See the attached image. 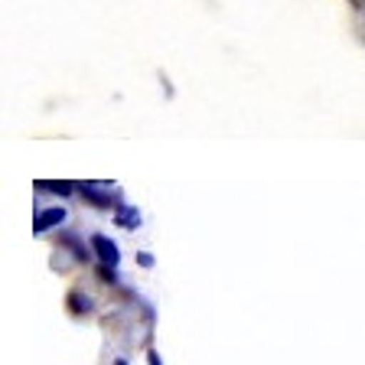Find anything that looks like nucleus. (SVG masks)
<instances>
[{
  "label": "nucleus",
  "mask_w": 365,
  "mask_h": 365,
  "mask_svg": "<svg viewBox=\"0 0 365 365\" xmlns=\"http://www.w3.org/2000/svg\"><path fill=\"white\" fill-rule=\"evenodd\" d=\"M114 365H128V362H124V359H118V362H114Z\"/></svg>",
  "instance_id": "6e6552de"
},
{
  "label": "nucleus",
  "mask_w": 365,
  "mask_h": 365,
  "mask_svg": "<svg viewBox=\"0 0 365 365\" xmlns=\"http://www.w3.org/2000/svg\"><path fill=\"white\" fill-rule=\"evenodd\" d=\"M147 359H150V365H160V356H157V352H150Z\"/></svg>",
  "instance_id": "0eeeda50"
},
{
  "label": "nucleus",
  "mask_w": 365,
  "mask_h": 365,
  "mask_svg": "<svg viewBox=\"0 0 365 365\" xmlns=\"http://www.w3.org/2000/svg\"><path fill=\"white\" fill-rule=\"evenodd\" d=\"M91 248H95V255H98L101 267H118L121 264V251H118V245H114L108 235H91Z\"/></svg>",
  "instance_id": "f257e3e1"
},
{
  "label": "nucleus",
  "mask_w": 365,
  "mask_h": 365,
  "mask_svg": "<svg viewBox=\"0 0 365 365\" xmlns=\"http://www.w3.org/2000/svg\"><path fill=\"white\" fill-rule=\"evenodd\" d=\"M66 209H59V205H53V209H43V212L33 219V232L36 235H43V232H49V228H56V225H62L66 222Z\"/></svg>",
  "instance_id": "f03ea898"
},
{
  "label": "nucleus",
  "mask_w": 365,
  "mask_h": 365,
  "mask_svg": "<svg viewBox=\"0 0 365 365\" xmlns=\"http://www.w3.org/2000/svg\"><path fill=\"white\" fill-rule=\"evenodd\" d=\"M39 190H49V192H59V196H68V192H72V182H39Z\"/></svg>",
  "instance_id": "39448f33"
},
{
  "label": "nucleus",
  "mask_w": 365,
  "mask_h": 365,
  "mask_svg": "<svg viewBox=\"0 0 365 365\" xmlns=\"http://www.w3.org/2000/svg\"><path fill=\"white\" fill-rule=\"evenodd\" d=\"M137 264H144V267H153V255H147V251H144V255H137Z\"/></svg>",
  "instance_id": "423d86ee"
},
{
  "label": "nucleus",
  "mask_w": 365,
  "mask_h": 365,
  "mask_svg": "<svg viewBox=\"0 0 365 365\" xmlns=\"http://www.w3.org/2000/svg\"><path fill=\"white\" fill-rule=\"evenodd\" d=\"M82 192L91 205H111V196H108V192H98L95 186H82Z\"/></svg>",
  "instance_id": "20e7f679"
},
{
  "label": "nucleus",
  "mask_w": 365,
  "mask_h": 365,
  "mask_svg": "<svg viewBox=\"0 0 365 365\" xmlns=\"http://www.w3.org/2000/svg\"><path fill=\"white\" fill-rule=\"evenodd\" d=\"M114 222L124 228H137L140 225V215H137V209H121V215H114Z\"/></svg>",
  "instance_id": "7ed1b4c3"
}]
</instances>
